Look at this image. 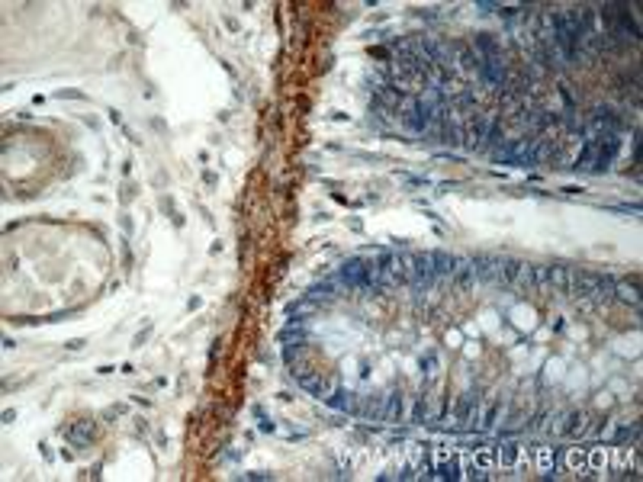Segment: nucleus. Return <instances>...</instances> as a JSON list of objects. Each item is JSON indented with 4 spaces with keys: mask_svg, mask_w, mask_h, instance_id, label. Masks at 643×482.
I'll list each match as a JSON object with an SVG mask.
<instances>
[{
    "mask_svg": "<svg viewBox=\"0 0 643 482\" xmlns=\"http://www.w3.org/2000/svg\"><path fill=\"white\" fill-rule=\"evenodd\" d=\"M614 300L624 302V306L640 309V280H637V277H630L627 283H614Z\"/></svg>",
    "mask_w": 643,
    "mask_h": 482,
    "instance_id": "18",
    "label": "nucleus"
},
{
    "mask_svg": "<svg viewBox=\"0 0 643 482\" xmlns=\"http://www.w3.org/2000/svg\"><path fill=\"white\" fill-rule=\"evenodd\" d=\"M435 116V107L425 100V97H402L399 103V123L409 129L412 135H425L428 125Z\"/></svg>",
    "mask_w": 643,
    "mask_h": 482,
    "instance_id": "1",
    "label": "nucleus"
},
{
    "mask_svg": "<svg viewBox=\"0 0 643 482\" xmlns=\"http://www.w3.org/2000/svg\"><path fill=\"white\" fill-rule=\"evenodd\" d=\"M614 283L618 277L605 270V274H595V290H592V306H611L614 302Z\"/></svg>",
    "mask_w": 643,
    "mask_h": 482,
    "instance_id": "9",
    "label": "nucleus"
},
{
    "mask_svg": "<svg viewBox=\"0 0 643 482\" xmlns=\"http://www.w3.org/2000/svg\"><path fill=\"white\" fill-rule=\"evenodd\" d=\"M405 447H409V453H405V463H402V469H399V479H415L425 444H421V441H412V444H405Z\"/></svg>",
    "mask_w": 643,
    "mask_h": 482,
    "instance_id": "21",
    "label": "nucleus"
},
{
    "mask_svg": "<svg viewBox=\"0 0 643 482\" xmlns=\"http://www.w3.org/2000/svg\"><path fill=\"white\" fill-rule=\"evenodd\" d=\"M437 366H441V364H437V354H435V350H428L425 357H421V373H425V376H437Z\"/></svg>",
    "mask_w": 643,
    "mask_h": 482,
    "instance_id": "29",
    "label": "nucleus"
},
{
    "mask_svg": "<svg viewBox=\"0 0 643 482\" xmlns=\"http://www.w3.org/2000/svg\"><path fill=\"white\" fill-rule=\"evenodd\" d=\"M527 444H521V441H505L495 447V469H502V473H518V469H525V463H527Z\"/></svg>",
    "mask_w": 643,
    "mask_h": 482,
    "instance_id": "4",
    "label": "nucleus"
},
{
    "mask_svg": "<svg viewBox=\"0 0 643 482\" xmlns=\"http://www.w3.org/2000/svg\"><path fill=\"white\" fill-rule=\"evenodd\" d=\"M566 466L573 476H589V447H569Z\"/></svg>",
    "mask_w": 643,
    "mask_h": 482,
    "instance_id": "23",
    "label": "nucleus"
},
{
    "mask_svg": "<svg viewBox=\"0 0 643 482\" xmlns=\"http://www.w3.org/2000/svg\"><path fill=\"white\" fill-rule=\"evenodd\" d=\"M200 306H203V300H200V296H193V300L187 302V309H190V312H193V309H200Z\"/></svg>",
    "mask_w": 643,
    "mask_h": 482,
    "instance_id": "38",
    "label": "nucleus"
},
{
    "mask_svg": "<svg viewBox=\"0 0 643 482\" xmlns=\"http://www.w3.org/2000/svg\"><path fill=\"white\" fill-rule=\"evenodd\" d=\"M409 286L415 293H428L435 286V270H431V254L415 251L409 254Z\"/></svg>",
    "mask_w": 643,
    "mask_h": 482,
    "instance_id": "5",
    "label": "nucleus"
},
{
    "mask_svg": "<svg viewBox=\"0 0 643 482\" xmlns=\"http://www.w3.org/2000/svg\"><path fill=\"white\" fill-rule=\"evenodd\" d=\"M203 180H206V183H209V187H216V180H219V177H216V174H212V171H206V174H203Z\"/></svg>",
    "mask_w": 643,
    "mask_h": 482,
    "instance_id": "36",
    "label": "nucleus"
},
{
    "mask_svg": "<svg viewBox=\"0 0 643 482\" xmlns=\"http://www.w3.org/2000/svg\"><path fill=\"white\" fill-rule=\"evenodd\" d=\"M245 479H274V473H245Z\"/></svg>",
    "mask_w": 643,
    "mask_h": 482,
    "instance_id": "34",
    "label": "nucleus"
},
{
    "mask_svg": "<svg viewBox=\"0 0 643 482\" xmlns=\"http://www.w3.org/2000/svg\"><path fill=\"white\" fill-rule=\"evenodd\" d=\"M151 332H155V325H148V328H142V332L135 334V348H142V344L151 338Z\"/></svg>",
    "mask_w": 643,
    "mask_h": 482,
    "instance_id": "32",
    "label": "nucleus"
},
{
    "mask_svg": "<svg viewBox=\"0 0 643 482\" xmlns=\"http://www.w3.org/2000/svg\"><path fill=\"white\" fill-rule=\"evenodd\" d=\"M161 212H167V216H171V222H174L177 228H184V216H180V212H177V209H174V203H171V196H164V200H161Z\"/></svg>",
    "mask_w": 643,
    "mask_h": 482,
    "instance_id": "30",
    "label": "nucleus"
},
{
    "mask_svg": "<svg viewBox=\"0 0 643 482\" xmlns=\"http://www.w3.org/2000/svg\"><path fill=\"white\" fill-rule=\"evenodd\" d=\"M405 418V392L402 389H393L386 396V412H383V421L386 424H399Z\"/></svg>",
    "mask_w": 643,
    "mask_h": 482,
    "instance_id": "16",
    "label": "nucleus"
},
{
    "mask_svg": "<svg viewBox=\"0 0 643 482\" xmlns=\"http://www.w3.org/2000/svg\"><path fill=\"white\" fill-rule=\"evenodd\" d=\"M55 97H59V100H65V97H68V100H84V93H81V91H59Z\"/></svg>",
    "mask_w": 643,
    "mask_h": 482,
    "instance_id": "33",
    "label": "nucleus"
},
{
    "mask_svg": "<svg viewBox=\"0 0 643 482\" xmlns=\"http://www.w3.org/2000/svg\"><path fill=\"white\" fill-rule=\"evenodd\" d=\"M431 392L428 389H421V392H415L412 396V412H409V424H428L431 421Z\"/></svg>",
    "mask_w": 643,
    "mask_h": 482,
    "instance_id": "13",
    "label": "nucleus"
},
{
    "mask_svg": "<svg viewBox=\"0 0 643 482\" xmlns=\"http://www.w3.org/2000/svg\"><path fill=\"white\" fill-rule=\"evenodd\" d=\"M309 296L312 300H334V293H332V283H316V286H312L309 290Z\"/></svg>",
    "mask_w": 643,
    "mask_h": 482,
    "instance_id": "31",
    "label": "nucleus"
},
{
    "mask_svg": "<svg viewBox=\"0 0 643 482\" xmlns=\"http://www.w3.org/2000/svg\"><path fill=\"white\" fill-rule=\"evenodd\" d=\"M473 280H477V274H473V258H457V267H454V293H457V296H467Z\"/></svg>",
    "mask_w": 643,
    "mask_h": 482,
    "instance_id": "11",
    "label": "nucleus"
},
{
    "mask_svg": "<svg viewBox=\"0 0 643 482\" xmlns=\"http://www.w3.org/2000/svg\"><path fill=\"white\" fill-rule=\"evenodd\" d=\"M557 457H560V447H550V444H541L537 447V473L541 479H557Z\"/></svg>",
    "mask_w": 643,
    "mask_h": 482,
    "instance_id": "12",
    "label": "nucleus"
},
{
    "mask_svg": "<svg viewBox=\"0 0 643 482\" xmlns=\"http://www.w3.org/2000/svg\"><path fill=\"white\" fill-rule=\"evenodd\" d=\"M592 161H595V135H589V139L582 141V151L576 155L573 167H576V171H592Z\"/></svg>",
    "mask_w": 643,
    "mask_h": 482,
    "instance_id": "28",
    "label": "nucleus"
},
{
    "mask_svg": "<svg viewBox=\"0 0 643 482\" xmlns=\"http://www.w3.org/2000/svg\"><path fill=\"white\" fill-rule=\"evenodd\" d=\"M123 232H125V235L132 232V219H129V216H123Z\"/></svg>",
    "mask_w": 643,
    "mask_h": 482,
    "instance_id": "40",
    "label": "nucleus"
},
{
    "mask_svg": "<svg viewBox=\"0 0 643 482\" xmlns=\"http://www.w3.org/2000/svg\"><path fill=\"white\" fill-rule=\"evenodd\" d=\"M3 421L13 424V421H17V412H10V408H7V412H3Z\"/></svg>",
    "mask_w": 643,
    "mask_h": 482,
    "instance_id": "41",
    "label": "nucleus"
},
{
    "mask_svg": "<svg viewBox=\"0 0 643 482\" xmlns=\"http://www.w3.org/2000/svg\"><path fill=\"white\" fill-rule=\"evenodd\" d=\"M81 348H84L81 338H75V341H68V350H81Z\"/></svg>",
    "mask_w": 643,
    "mask_h": 482,
    "instance_id": "39",
    "label": "nucleus"
},
{
    "mask_svg": "<svg viewBox=\"0 0 643 482\" xmlns=\"http://www.w3.org/2000/svg\"><path fill=\"white\" fill-rule=\"evenodd\" d=\"M499 267H502L499 254H477V258H473V274H477L479 283H495Z\"/></svg>",
    "mask_w": 643,
    "mask_h": 482,
    "instance_id": "10",
    "label": "nucleus"
},
{
    "mask_svg": "<svg viewBox=\"0 0 643 482\" xmlns=\"http://www.w3.org/2000/svg\"><path fill=\"white\" fill-rule=\"evenodd\" d=\"M479 389H467L457 396V405H454V428L457 431H467V428H477L479 424Z\"/></svg>",
    "mask_w": 643,
    "mask_h": 482,
    "instance_id": "3",
    "label": "nucleus"
},
{
    "mask_svg": "<svg viewBox=\"0 0 643 482\" xmlns=\"http://www.w3.org/2000/svg\"><path fill=\"white\" fill-rule=\"evenodd\" d=\"M473 463H477L479 476H483V479H489V476H493V469H495V447H486V444H479Z\"/></svg>",
    "mask_w": 643,
    "mask_h": 482,
    "instance_id": "24",
    "label": "nucleus"
},
{
    "mask_svg": "<svg viewBox=\"0 0 643 482\" xmlns=\"http://www.w3.org/2000/svg\"><path fill=\"white\" fill-rule=\"evenodd\" d=\"M499 415H502V399L495 396V399L489 402L483 412H479V424H477V428H479V431H493L495 421H499Z\"/></svg>",
    "mask_w": 643,
    "mask_h": 482,
    "instance_id": "26",
    "label": "nucleus"
},
{
    "mask_svg": "<svg viewBox=\"0 0 643 482\" xmlns=\"http://www.w3.org/2000/svg\"><path fill=\"white\" fill-rule=\"evenodd\" d=\"M451 49L457 52L463 71H477L479 68V59H477V49H473V45H467V42H451Z\"/></svg>",
    "mask_w": 643,
    "mask_h": 482,
    "instance_id": "25",
    "label": "nucleus"
},
{
    "mask_svg": "<svg viewBox=\"0 0 643 482\" xmlns=\"http://www.w3.org/2000/svg\"><path fill=\"white\" fill-rule=\"evenodd\" d=\"M515 290L521 296H537V286H534V264H521V274H518V283H515Z\"/></svg>",
    "mask_w": 643,
    "mask_h": 482,
    "instance_id": "27",
    "label": "nucleus"
},
{
    "mask_svg": "<svg viewBox=\"0 0 643 482\" xmlns=\"http://www.w3.org/2000/svg\"><path fill=\"white\" fill-rule=\"evenodd\" d=\"M573 270H576V267L563 264V261L550 264V286L560 293V296H569V286H573Z\"/></svg>",
    "mask_w": 643,
    "mask_h": 482,
    "instance_id": "15",
    "label": "nucleus"
},
{
    "mask_svg": "<svg viewBox=\"0 0 643 482\" xmlns=\"http://www.w3.org/2000/svg\"><path fill=\"white\" fill-rule=\"evenodd\" d=\"M477 7H479V13H493V10L499 7V3H477Z\"/></svg>",
    "mask_w": 643,
    "mask_h": 482,
    "instance_id": "35",
    "label": "nucleus"
},
{
    "mask_svg": "<svg viewBox=\"0 0 643 482\" xmlns=\"http://www.w3.org/2000/svg\"><path fill=\"white\" fill-rule=\"evenodd\" d=\"M585 408H573V412H569L566 415V421L560 424V437L563 441H579V437H582V428H585Z\"/></svg>",
    "mask_w": 643,
    "mask_h": 482,
    "instance_id": "14",
    "label": "nucleus"
},
{
    "mask_svg": "<svg viewBox=\"0 0 643 482\" xmlns=\"http://www.w3.org/2000/svg\"><path fill=\"white\" fill-rule=\"evenodd\" d=\"M521 264H525V261H518V258H502V267H499V277H495V283H499V286H505V290H515L518 274H521Z\"/></svg>",
    "mask_w": 643,
    "mask_h": 482,
    "instance_id": "19",
    "label": "nucleus"
},
{
    "mask_svg": "<svg viewBox=\"0 0 643 482\" xmlns=\"http://www.w3.org/2000/svg\"><path fill=\"white\" fill-rule=\"evenodd\" d=\"M489 123H493V113H483V109L467 113V116H463V125H460V141H463V148L467 151H483Z\"/></svg>",
    "mask_w": 643,
    "mask_h": 482,
    "instance_id": "2",
    "label": "nucleus"
},
{
    "mask_svg": "<svg viewBox=\"0 0 643 482\" xmlns=\"http://www.w3.org/2000/svg\"><path fill=\"white\" fill-rule=\"evenodd\" d=\"M61 437H65L68 444H75V447H87V444L97 437V421H93V418H77V421L61 428Z\"/></svg>",
    "mask_w": 643,
    "mask_h": 482,
    "instance_id": "7",
    "label": "nucleus"
},
{
    "mask_svg": "<svg viewBox=\"0 0 643 482\" xmlns=\"http://www.w3.org/2000/svg\"><path fill=\"white\" fill-rule=\"evenodd\" d=\"M360 267H364V258H348L341 267H338V277L348 283V290L360 293Z\"/></svg>",
    "mask_w": 643,
    "mask_h": 482,
    "instance_id": "22",
    "label": "nucleus"
},
{
    "mask_svg": "<svg viewBox=\"0 0 643 482\" xmlns=\"http://www.w3.org/2000/svg\"><path fill=\"white\" fill-rule=\"evenodd\" d=\"M226 26L232 29V33H238V29H242V26H238V20H232V17H226Z\"/></svg>",
    "mask_w": 643,
    "mask_h": 482,
    "instance_id": "37",
    "label": "nucleus"
},
{
    "mask_svg": "<svg viewBox=\"0 0 643 482\" xmlns=\"http://www.w3.org/2000/svg\"><path fill=\"white\" fill-rule=\"evenodd\" d=\"M376 286H393V267H396V254L393 251H380L376 254Z\"/></svg>",
    "mask_w": 643,
    "mask_h": 482,
    "instance_id": "17",
    "label": "nucleus"
},
{
    "mask_svg": "<svg viewBox=\"0 0 643 482\" xmlns=\"http://www.w3.org/2000/svg\"><path fill=\"white\" fill-rule=\"evenodd\" d=\"M454 267H457V258H454V254H447L444 248L431 251V270H435V280H447V277H454Z\"/></svg>",
    "mask_w": 643,
    "mask_h": 482,
    "instance_id": "20",
    "label": "nucleus"
},
{
    "mask_svg": "<svg viewBox=\"0 0 643 482\" xmlns=\"http://www.w3.org/2000/svg\"><path fill=\"white\" fill-rule=\"evenodd\" d=\"M621 148L618 132H595V161H592V174H605L611 171V161Z\"/></svg>",
    "mask_w": 643,
    "mask_h": 482,
    "instance_id": "6",
    "label": "nucleus"
},
{
    "mask_svg": "<svg viewBox=\"0 0 643 482\" xmlns=\"http://www.w3.org/2000/svg\"><path fill=\"white\" fill-rule=\"evenodd\" d=\"M592 290H595V274L592 270H573V286H569V296L582 302V312L592 309Z\"/></svg>",
    "mask_w": 643,
    "mask_h": 482,
    "instance_id": "8",
    "label": "nucleus"
}]
</instances>
